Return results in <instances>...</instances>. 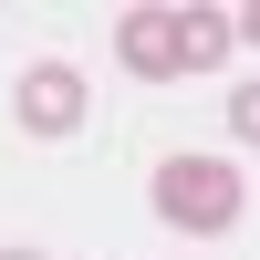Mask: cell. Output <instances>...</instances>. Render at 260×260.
Here are the masks:
<instances>
[{
	"label": "cell",
	"instance_id": "obj_1",
	"mask_svg": "<svg viewBox=\"0 0 260 260\" xmlns=\"http://www.w3.org/2000/svg\"><path fill=\"white\" fill-rule=\"evenodd\" d=\"M240 187H250V177H240L229 156H167V167H156V219L219 240V229L240 219Z\"/></svg>",
	"mask_w": 260,
	"mask_h": 260
},
{
	"label": "cell",
	"instance_id": "obj_2",
	"mask_svg": "<svg viewBox=\"0 0 260 260\" xmlns=\"http://www.w3.org/2000/svg\"><path fill=\"white\" fill-rule=\"evenodd\" d=\"M11 104H21V125H31V136H83V115H94V83H83L73 62H31Z\"/></svg>",
	"mask_w": 260,
	"mask_h": 260
},
{
	"label": "cell",
	"instance_id": "obj_3",
	"mask_svg": "<svg viewBox=\"0 0 260 260\" xmlns=\"http://www.w3.org/2000/svg\"><path fill=\"white\" fill-rule=\"evenodd\" d=\"M115 52H125V73H146V83H177V11H125L115 21Z\"/></svg>",
	"mask_w": 260,
	"mask_h": 260
},
{
	"label": "cell",
	"instance_id": "obj_4",
	"mask_svg": "<svg viewBox=\"0 0 260 260\" xmlns=\"http://www.w3.org/2000/svg\"><path fill=\"white\" fill-rule=\"evenodd\" d=\"M229 42H240V21H229V11H177V73H219Z\"/></svg>",
	"mask_w": 260,
	"mask_h": 260
},
{
	"label": "cell",
	"instance_id": "obj_5",
	"mask_svg": "<svg viewBox=\"0 0 260 260\" xmlns=\"http://www.w3.org/2000/svg\"><path fill=\"white\" fill-rule=\"evenodd\" d=\"M229 136L260 146V83H240V94H229Z\"/></svg>",
	"mask_w": 260,
	"mask_h": 260
},
{
	"label": "cell",
	"instance_id": "obj_6",
	"mask_svg": "<svg viewBox=\"0 0 260 260\" xmlns=\"http://www.w3.org/2000/svg\"><path fill=\"white\" fill-rule=\"evenodd\" d=\"M229 21H240V31H250V42H260V0H250V11H229Z\"/></svg>",
	"mask_w": 260,
	"mask_h": 260
},
{
	"label": "cell",
	"instance_id": "obj_7",
	"mask_svg": "<svg viewBox=\"0 0 260 260\" xmlns=\"http://www.w3.org/2000/svg\"><path fill=\"white\" fill-rule=\"evenodd\" d=\"M0 260H42V250H0Z\"/></svg>",
	"mask_w": 260,
	"mask_h": 260
}]
</instances>
